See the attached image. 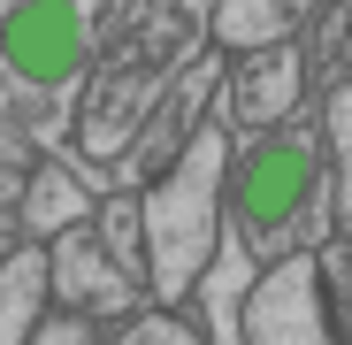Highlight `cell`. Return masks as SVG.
<instances>
[{
    "label": "cell",
    "instance_id": "1",
    "mask_svg": "<svg viewBox=\"0 0 352 345\" xmlns=\"http://www.w3.org/2000/svg\"><path fill=\"white\" fill-rule=\"evenodd\" d=\"M123 0H0V70L23 92H69Z\"/></svg>",
    "mask_w": 352,
    "mask_h": 345
},
{
    "label": "cell",
    "instance_id": "2",
    "mask_svg": "<svg viewBox=\"0 0 352 345\" xmlns=\"http://www.w3.org/2000/svg\"><path fill=\"white\" fill-rule=\"evenodd\" d=\"M322 192V154L307 123H283L276 138H261L230 185V215L261 253H291V238L307 230V207Z\"/></svg>",
    "mask_w": 352,
    "mask_h": 345
},
{
    "label": "cell",
    "instance_id": "3",
    "mask_svg": "<svg viewBox=\"0 0 352 345\" xmlns=\"http://www.w3.org/2000/svg\"><path fill=\"white\" fill-rule=\"evenodd\" d=\"M214 177H222V131H199L176 185H161L146 200V222H153V284L161 300H184V284L199 276L207 261V230H214Z\"/></svg>",
    "mask_w": 352,
    "mask_h": 345
},
{
    "label": "cell",
    "instance_id": "4",
    "mask_svg": "<svg viewBox=\"0 0 352 345\" xmlns=\"http://www.w3.org/2000/svg\"><path fill=\"white\" fill-rule=\"evenodd\" d=\"M245 330H253V345H337V322H329V300H322V261L291 253L253 292Z\"/></svg>",
    "mask_w": 352,
    "mask_h": 345
},
{
    "label": "cell",
    "instance_id": "5",
    "mask_svg": "<svg viewBox=\"0 0 352 345\" xmlns=\"http://www.w3.org/2000/svg\"><path fill=\"white\" fill-rule=\"evenodd\" d=\"M307 8L314 0H222L214 8V39L222 46H276Z\"/></svg>",
    "mask_w": 352,
    "mask_h": 345
},
{
    "label": "cell",
    "instance_id": "6",
    "mask_svg": "<svg viewBox=\"0 0 352 345\" xmlns=\"http://www.w3.org/2000/svg\"><path fill=\"white\" fill-rule=\"evenodd\" d=\"M38 292H46V261L23 253L8 276H0V345H23V330L38 315Z\"/></svg>",
    "mask_w": 352,
    "mask_h": 345
},
{
    "label": "cell",
    "instance_id": "7",
    "mask_svg": "<svg viewBox=\"0 0 352 345\" xmlns=\"http://www.w3.org/2000/svg\"><path fill=\"white\" fill-rule=\"evenodd\" d=\"M115 345H199V337H192V322H176V315H138Z\"/></svg>",
    "mask_w": 352,
    "mask_h": 345
}]
</instances>
